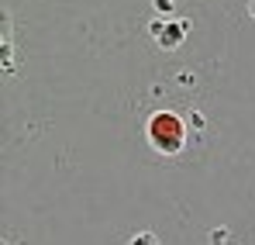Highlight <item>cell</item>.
<instances>
[{"label":"cell","instance_id":"cell-5","mask_svg":"<svg viewBox=\"0 0 255 245\" xmlns=\"http://www.w3.org/2000/svg\"><path fill=\"white\" fill-rule=\"evenodd\" d=\"M252 17H255V0H252Z\"/></svg>","mask_w":255,"mask_h":245},{"label":"cell","instance_id":"cell-2","mask_svg":"<svg viewBox=\"0 0 255 245\" xmlns=\"http://www.w3.org/2000/svg\"><path fill=\"white\" fill-rule=\"evenodd\" d=\"M183 31H186V24H172V28H166V31H162V35H166V38H162V45H179V35H183Z\"/></svg>","mask_w":255,"mask_h":245},{"label":"cell","instance_id":"cell-4","mask_svg":"<svg viewBox=\"0 0 255 245\" xmlns=\"http://www.w3.org/2000/svg\"><path fill=\"white\" fill-rule=\"evenodd\" d=\"M155 7L159 10H169V0H155Z\"/></svg>","mask_w":255,"mask_h":245},{"label":"cell","instance_id":"cell-1","mask_svg":"<svg viewBox=\"0 0 255 245\" xmlns=\"http://www.w3.org/2000/svg\"><path fill=\"white\" fill-rule=\"evenodd\" d=\"M145 135H148L152 149H159L166 156H176L183 149V142H186V124L172 111H155L148 118V124H145Z\"/></svg>","mask_w":255,"mask_h":245},{"label":"cell","instance_id":"cell-3","mask_svg":"<svg viewBox=\"0 0 255 245\" xmlns=\"http://www.w3.org/2000/svg\"><path fill=\"white\" fill-rule=\"evenodd\" d=\"M131 245H159V242H155V235H152V232H145V235L131 239Z\"/></svg>","mask_w":255,"mask_h":245}]
</instances>
